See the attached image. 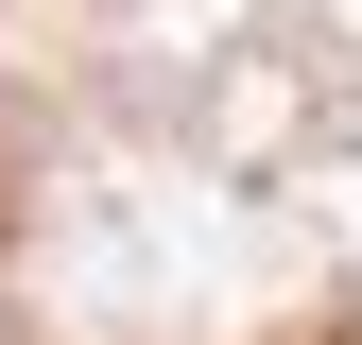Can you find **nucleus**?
I'll return each mask as SVG.
<instances>
[{"instance_id":"obj_1","label":"nucleus","mask_w":362,"mask_h":345,"mask_svg":"<svg viewBox=\"0 0 362 345\" xmlns=\"http://www.w3.org/2000/svg\"><path fill=\"white\" fill-rule=\"evenodd\" d=\"M0 328L362 345V0H0Z\"/></svg>"}]
</instances>
